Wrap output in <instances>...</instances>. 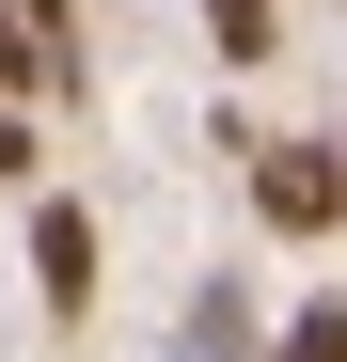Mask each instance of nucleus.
I'll return each instance as SVG.
<instances>
[{
	"label": "nucleus",
	"mask_w": 347,
	"mask_h": 362,
	"mask_svg": "<svg viewBox=\"0 0 347 362\" xmlns=\"http://www.w3.org/2000/svg\"><path fill=\"white\" fill-rule=\"evenodd\" d=\"M95 268H110V236H95V205H79V189H47V205H32V299H47L64 331L95 315Z\"/></svg>",
	"instance_id": "1"
},
{
	"label": "nucleus",
	"mask_w": 347,
	"mask_h": 362,
	"mask_svg": "<svg viewBox=\"0 0 347 362\" xmlns=\"http://www.w3.org/2000/svg\"><path fill=\"white\" fill-rule=\"evenodd\" d=\"M253 221H268V236H331V221H347L331 142H253Z\"/></svg>",
	"instance_id": "2"
},
{
	"label": "nucleus",
	"mask_w": 347,
	"mask_h": 362,
	"mask_svg": "<svg viewBox=\"0 0 347 362\" xmlns=\"http://www.w3.org/2000/svg\"><path fill=\"white\" fill-rule=\"evenodd\" d=\"M190 362H268L253 346V284H205L190 299Z\"/></svg>",
	"instance_id": "3"
},
{
	"label": "nucleus",
	"mask_w": 347,
	"mask_h": 362,
	"mask_svg": "<svg viewBox=\"0 0 347 362\" xmlns=\"http://www.w3.org/2000/svg\"><path fill=\"white\" fill-rule=\"evenodd\" d=\"M205 47H221V64H268V47H284V0H205Z\"/></svg>",
	"instance_id": "4"
},
{
	"label": "nucleus",
	"mask_w": 347,
	"mask_h": 362,
	"mask_svg": "<svg viewBox=\"0 0 347 362\" xmlns=\"http://www.w3.org/2000/svg\"><path fill=\"white\" fill-rule=\"evenodd\" d=\"M268 362H347V299H300V315L268 331Z\"/></svg>",
	"instance_id": "5"
},
{
	"label": "nucleus",
	"mask_w": 347,
	"mask_h": 362,
	"mask_svg": "<svg viewBox=\"0 0 347 362\" xmlns=\"http://www.w3.org/2000/svg\"><path fill=\"white\" fill-rule=\"evenodd\" d=\"M331 173H347V127H331Z\"/></svg>",
	"instance_id": "6"
}]
</instances>
